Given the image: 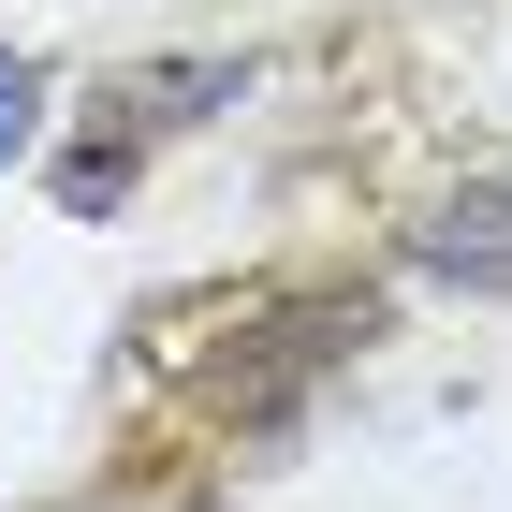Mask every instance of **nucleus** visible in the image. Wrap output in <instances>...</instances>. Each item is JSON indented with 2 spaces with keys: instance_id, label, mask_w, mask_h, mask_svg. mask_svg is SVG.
<instances>
[{
  "instance_id": "f03ea898",
  "label": "nucleus",
  "mask_w": 512,
  "mask_h": 512,
  "mask_svg": "<svg viewBox=\"0 0 512 512\" xmlns=\"http://www.w3.org/2000/svg\"><path fill=\"white\" fill-rule=\"evenodd\" d=\"M30 147V74H15V59H0V161Z\"/></svg>"
},
{
  "instance_id": "f257e3e1",
  "label": "nucleus",
  "mask_w": 512,
  "mask_h": 512,
  "mask_svg": "<svg viewBox=\"0 0 512 512\" xmlns=\"http://www.w3.org/2000/svg\"><path fill=\"white\" fill-rule=\"evenodd\" d=\"M425 264H439V278H469V293H512V161H498V176H469V191H439Z\"/></svg>"
}]
</instances>
